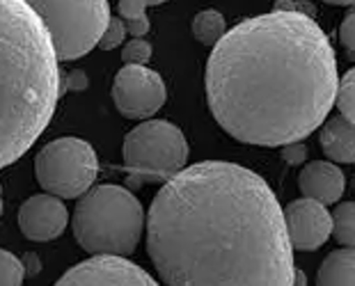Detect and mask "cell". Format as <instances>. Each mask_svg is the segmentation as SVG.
I'll use <instances>...</instances> for the list:
<instances>
[{
	"label": "cell",
	"instance_id": "12",
	"mask_svg": "<svg viewBox=\"0 0 355 286\" xmlns=\"http://www.w3.org/2000/svg\"><path fill=\"white\" fill-rule=\"evenodd\" d=\"M300 193L309 199H316L321 204H335L344 195L346 179L344 172L328 161H314L303 168L298 177Z\"/></svg>",
	"mask_w": 355,
	"mask_h": 286
},
{
	"label": "cell",
	"instance_id": "28",
	"mask_svg": "<svg viewBox=\"0 0 355 286\" xmlns=\"http://www.w3.org/2000/svg\"><path fill=\"white\" fill-rule=\"evenodd\" d=\"M165 0H147V5H163Z\"/></svg>",
	"mask_w": 355,
	"mask_h": 286
},
{
	"label": "cell",
	"instance_id": "1",
	"mask_svg": "<svg viewBox=\"0 0 355 286\" xmlns=\"http://www.w3.org/2000/svg\"><path fill=\"white\" fill-rule=\"evenodd\" d=\"M147 252L168 286H291L296 275L275 193L227 161L165 181L149 206Z\"/></svg>",
	"mask_w": 355,
	"mask_h": 286
},
{
	"label": "cell",
	"instance_id": "21",
	"mask_svg": "<svg viewBox=\"0 0 355 286\" xmlns=\"http://www.w3.org/2000/svg\"><path fill=\"white\" fill-rule=\"evenodd\" d=\"M147 0H119L117 10H119V17L124 21H133V19H142L147 17Z\"/></svg>",
	"mask_w": 355,
	"mask_h": 286
},
{
	"label": "cell",
	"instance_id": "23",
	"mask_svg": "<svg viewBox=\"0 0 355 286\" xmlns=\"http://www.w3.org/2000/svg\"><path fill=\"white\" fill-rule=\"evenodd\" d=\"M339 39L351 53H355V12H351L349 17L344 19L342 28H339Z\"/></svg>",
	"mask_w": 355,
	"mask_h": 286
},
{
	"label": "cell",
	"instance_id": "8",
	"mask_svg": "<svg viewBox=\"0 0 355 286\" xmlns=\"http://www.w3.org/2000/svg\"><path fill=\"white\" fill-rule=\"evenodd\" d=\"M165 82L145 64H124L112 82V101L128 119H149L163 108Z\"/></svg>",
	"mask_w": 355,
	"mask_h": 286
},
{
	"label": "cell",
	"instance_id": "10",
	"mask_svg": "<svg viewBox=\"0 0 355 286\" xmlns=\"http://www.w3.org/2000/svg\"><path fill=\"white\" fill-rule=\"evenodd\" d=\"M286 231L293 250L312 252L326 243L332 234V213L316 199H296L284 208Z\"/></svg>",
	"mask_w": 355,
	"mask_h": 286
},
{
	"label": "cell",
	"instance_id": "24",
	"mask_svg": "<svg viewBox=\"0 0 355 286\" xmlns=\"http://www.w3.org/2000/svg\"><path fill=\"white\" fill-rule=\"evenodd\" d=\"M62 85H64V89H69V92H83V89H87L89 80L85 76V71L76 69L67 76V80H62Z\"/></svg>",
	"mask_w": 355,
	"mask_h": 286
},
{
	"label": "cell",
	"instance_id": "16",
	"mask_svg": "<svg viewBox=\"0 0 355 286\" xmlns=\"http://www.w3.org/2000/svg\"><path fill=\"white\" fill-rule=\"evenodd\" d=\"M332 236L344 247H355V202H344L332 211Z\"/></svg>",
	"mask_w": 355,
	"mask_h": 286
},
{
	"label": "cell",
	"instance_id": "22",
	"mask_svg": "<svg viewBox=\"0 0 355 286\" xmlns=\"http://www.w3.org/2000/svg\"><path fill=\"white\" fill-rule=\"evenodd\" d=\"M282 158L289 165H303L307 161V147L303 142H291V145L282 147Z\"/></svg>",
	"mask_w": 355,
	"mask_h": 286
},
{
	"label": "cell",
	"instance_id": "9",
	"mask_svg": "<svg viewBox=\"0 0 355 286\" xmlns=\"http://www.w3.org/2000/svg\"><path fill=\"white\" fill-rule=\"evenodd\" d=\"M53 286H158V282L138 263L115 254H94L80 261Z\"/></svg>",
	"mask_w": 355,
	"mask_h": 286
},
{
	"label": "cell",
	"instance_id": "13",
	"mask_svg": "<svg viewBox=\"0 0 355 286\" xmlns=\"http://www.w3.org/2000/svg\"><path fill=\"white\" fill-rule=\"evenodd\" d=\"M321 149L335 163H355V122L332 117L321 129Z\"/></svg>",
	"mask_w": 355,
	"mask_h": 286
},
{
	"label": "cell",
	"instance_id": "2",
	"mask_svg": "<svg viewBox=\"0 0 355 286\" xmlns=\"http://www.w3.org/2000/svg\"><path fill=\"white\" fill-rule=\"evenodd\" d=\"M337 89L335 48L303 12L241 21L207 62L211 115L225 133L254 147H284L321 129Z\"/></svg>",
	"mask_w": 355,
	"mask_h": 286
},
{
	"label": "cell",
	"instance_id": "15",
	"mask_svg": "<svg viewBox=\"0 0 355 286\" xmlns=\"http://www.w3.org/2000/svg\"><path fill=\"white\" fill-rule=\"evenodd\" d=\"M193 35L200 44H204V46H216V44L227 35V21H225L220 12L204 10L200 14H195Z\"/></svg>",
	"mask_w": 355,
	"mask_h": 286
},
{
	"label": "cell",
	"instance_id": "11",
	"mask_svg": "<svg viewBox=\"0 0 355 286\" xmlns=\"http://www.w3.org/2000/svg\"><path fill=\"white\" fill-rule=\"evenodd\" d=\"M69 213L55 195H33L19 208L21 234L37 243L58 238L67 229Z\"/></svg>",
	"mask_w": 355,
	"mask_h": 286
},
{
	"label": "cell",
	"instance_id": "18",
	"mask_svg": "<svg viewBox=\"0 0 355 286\" xmlns=\"http://www.w3.org/2000/svg\"><path fill=\"white\" fill-rule=\"evenodd\" d=\"M337 108L342 110V115L346 119L355 122V66L351 71L344 73V78L339 80V89H337Z\"/></svg>",
	"mask_w": 355,
	"mask_h": 286
},
{
	"label": "cell",
	"instance_id": "19",
	"mask_svg": "<svg viewBox=\"0 0 355 286\" xmlns=\"http://www.w3.org/2000/svg\"><path fill=\"white\" fill-rule=\"evenodd\" d=\"M149 57H152V44L145 42L142 37L131 39L122 51V62L124 64H147Z\"/></svg>",
	"mask_w": 355,
	"mask_h": 286
},
{
	"label": "cell",
	"instance_id": "4",
	"mask_svg": "<svg viewBox=\"0 0 355 286\" xmlns=\"http://www.w3.org/2000/svg\"><path fill=\"white\" fill-rule=\"evenodd\" d=\"M145 211L131 190L122 186H94L78 199L73 208V236L89 254L128 257L135 252Z\"/></svg>",
	"mask_w": 355,
	"mask_h": 286
},
{
	"label": "cell",
	"instance_id": "6",
	"mask_svg": "<svg viewBox=\"0 0 355 286\" xmlns=\"http://www.w3.org/2000/svg\"><path fill=\"white\" fill-rule=\"evenodd\" d=\"M122 154L131 175V186L138 188L145 179L168 181L179 175L188 161V142L179 126L172 122L149 119L126 135Z\"/></svg>",
	"mask_w": 355,
	"mask_h": 286
},
{
	"label": "cell",
	"instance_id": "17",
	"mask_svg": "<svg viewBox=\"0 0 355 286\" xmlns=\"http://www.w3.org/2000/svg\"><path fill=\"white\" fill-rule=\"evenodd\" d=\"M26 277L24 261L12 252L0 250V286H21Z\"/></svg>",
	"mask_w": 355,
	"mask_h": 286
},
{
	"label": "cell",
	"instance_id": "3",
	"mask_svg": "<svg viewBox=\"0 0 355 286\" xmlns=\"http://www.w3.org/2000/svg\"><path fill=\"white\" fill-rule=\"evenodd\" d=\"M60 57L26 0H0V170L46 131L62 96Z\"/></svg>",
	"mask_w": 355,
	"mask_h": 286
},
{
	"label": "cell",
	"instance_id": "25",
	"mask_svg": "<svg viewBox=\"0 0 355 286\" xmlns=\"http://www.w3.org/2000/svg\"><path fill=\"white\" fill-rule=\"evenodd\" d=\"M24 268H26V275H37L42 270V261H40V257H37L35 252H28L24 259Z\"/></svg>",
	"mask_w": 355,
	"mask_h": 286
},
{
	"label": "cell",
	"instance_id": "26",
	"mask_svg": "<svg viewBox=\"0 0 355 286\" xmlns=\"http://www.w3.org/2000/svg\"><path fill=\"white\" fill-rule=\"evenodd\" d=\"M291 286H307V277H305L303 270L296 268V275H293V284Z\"/></svg>",
	"mask_w": 355,
	"mask_h": 286
},
{
	"label": "cell",
	"instance_id": "29",
	"mask_svg": "<svg viewBox=\"0 0 355 286\" xmlns=\"http://www.w3.org/2000/svg\"><path fill=\"white\" fill-rule=\"evenodd\" d=\"M0 215H3V190H0Z\"/></svg>",
	"mask_w": 355,
	"mask_h": 286
},
{
	"label": "cell",
	"instance_id": "20",
	"mask_svg": "<svg viewBox=\"0 0 355 286\" xmlns=\"http://www.w3.org/2000/svg\"><path fill=\"white\" fill-rule=\"evenodd\" d=\"M126 35H128V30H126L124 19H115V17H112V19H110V24H108V28H105L103 37H101V42H99V48H103V51L117 48L119 44L124 42V37H126Z\"/></svg>",
	"mask_w": 355,
	"mask_h": 286
},
{
	"label": "cell",
	"instance_id": "7",
	"mask_svg": "<svg viewBox=\"0 0 355 286\" xmlns=\"http://www.w3.org/2000/svg\"><path fill=\"white\" fill-rule=\"evenodd\" d=\"M99 175V158L89 142L60 138L49 142L35 158V177L46 193L62 199L83 197Z\"/></svg>",
	"mask_w": 355,
	"mask_h": 286
},
{
	"label": "cell",
	"instance_id": "5",
	"mask_svg": "<svg viewBox=\"0 0 355 286\" xmlns=\"http://www.w3.org/2000/svg\"><path fill=\"white\" fill-rule=\"evenodd\" d=\"M46 26L60 60H78L99 46L110 24L108 0H26Z\"/></svg>",
	"mask_w": 355,
	"mask_h": 286
},
{
	"label": "cell",
	"instance_id": "27",
	"mask_svg": "<svg viewBox=\"0 0 355 286\" xmlns=\"http://www.w3.org/2000/svg\"><path fill=\"white\" fill-rule=\"evenodd\" d=\"M330 5H355V0H326Z\"/></svg>",
	"mask_w": 355,
	"mask_h": 286
},
{
	"label": "cell",
	"instance_id": "14",
	"mask_svg": "<svg viewBox=\"0 0 355 286\" xmlns=\"http://www.w3.org/2000/svg\"><path fill=\"white\" fill-rule=\"evenodd\" d=\"M316 286H355V247L330 252L319 268Z\"/></svg>",
	"mask_w": 355,
	"mask_h": 286
}]
</instances>
